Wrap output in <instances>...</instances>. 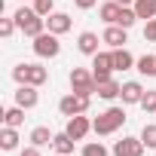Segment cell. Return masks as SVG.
Segmentation results:
<instances>
[{
  "label": "cell",
  "instance_id": "cell-34",
  "mask_svg": "<svg viewBox=\"0 0 156 156\" xmlns=\"http://www.w3.org/2000/svg\"><path fill=\"white\" fill-rule=\"evenodd\" d=\"M55 156H61V153H55Z\"/></svg>",
  "mask_w": 156,
  "mask_h": 156
},
{
  "label": "cell",
  "instance_id": "cell-6",
  "mask_svg": "<svg viewBox=\"0 0 156 156\" xmlns=\"http://www.w3.org/2000/svg\"><path fill=\"white\" fill-rule=\"evenodd\" d=\"M64 132L73 138V141H83L89 132H92V119L86 116V113H76V116H70L67 119V126H64Z\"/></svg>",
  "mask_w": 156,
  "mask_h": 156
},
{
  "label": "cell",
  "instance_id": "cell-10",
  "mask_svg": "<svg viewBox=\"0 0 156 156\" xmlns=\"http://www.w3.org/2000/svg\"><path fill=\"white\" fill-rule=\"evenodd\" d=\"M16 104L19 107H25V110H31V107H37L40 104V92H37V86H19L16 89Z\"/></svg>",
  "mask_w": 156,
  "mask_h": 156
},
{
  "label": "cell",
  "instance_id": "cell-20",
  "mask_svg": "<svg viewBox=\"0 0 156 156\" xmlns=\"http://www.w3.org/2000/svg\"><path fill=\"white\" fill-rule=\"evenodd\" d=\"M25 122V107H9V110H3V126H12V129H19Z\"/></svg>",
  "mask_w": 156,
  "mask_h": 156
},
{
  "label": "cell",
  "instance_id": "cell-14",
  "mask_svg": "<svg viewBox=\"0 0 156 156\" xmlns=\"http://www.w3.org/2000/svg\"><path fill=\"white\" fill-rule=\"evenodd\" d=\"M119 3H116V0H107V3H101L98 6V16H101V22L104 25H116V19H119Z\"/></svg>",
  "mask_w": 156,
  "mask_h": 156
},
{
  "label": "cell",
  "instance_id": "cell-5",
  "mask_svg": "<svg viewBox=\"0 0 156 156\" xmlns=\"http://www.w3.org/2000/svg\"><path fill=\"white\" fill-rule=\"evenodd\" d=\"M89 101L92 98H83V95H76V92H67L61 101H58V110H61V116H76V113H86L89 110Z\"/></svg>",
  "mask_w": 156,
  "mask_h": 156
},
{
  "label": "cell",
  "instance_id": "cell-24",
  "mask_svg": "<svg viewBox=\"0 0 156 156\" xmlns=\"http://www.w3.org/2000/svg\"><path fill=\"white\" fill-rule=\"evenodd\" d=\"M135 22H138V12H135V6H122V9H119V19H116V25L129 31Z\"/></svg>",
  "mask_w": 156,
  "mask_h": 156
},
{
  "label": "cell",
  "instance_id": "cell-21",
  "mask_svg": "<svg viewBox=\"0 0 156 156\" xmlns=\"http://www.w3.org/2000/svg\"><path fill=\"white\" fill-rule=\"evenodd\" d=\"M135 70L144 73V76H156V55H141L135 61Z\"/></svg>",
  "mask_w": 156,
  "mask_h": 156
},
{
  "label": "cell",
  "instance_id": "cell-31",
  "mask_svg": "<svg viewBox=\"0 0 156 156\" xmlns=\"http://www.w3.org/2000/svg\"><path fill=\"white\" fill-rule=\"evenodd\" d=\"M76 3V9H92V6H98V0H73Z\"/></svg>",
  "mask_w": 156,
  "mask_h": 156
},
{
  "label": "cell",
  "instance_id": "cell-16",
  "mask_svg": "<svg viewBox=\"0 0 156 156\" xmlns=\"http://www.w3.org/2000/svg\"><path fill=\"white\" fill-rule=\"evenodd\" d=\"M113 52V70H129L138 58H132V52L126 49V46H119V49H110Z\"/></svg>",
  "mask_w": 156,
  "mask_h": 156
},
{
  "label": "cell",
  "instance_id": "cell-23",
  "mask_svg": "<svg viewBox=\"0 0 156 156\" xmlns=\"http://www.w3.org/2000/svg\"><path fill=\"white\" fill-rule=\"evenodd\" d=\"M141 141H144V147L147 150H156V122H144V129H141V135H138Z\"/></svg>",
  "mask_w": 156,
  "mask_h": 156
},
{
  "label": "cell",
  "instance_id": "cell-7",
  "mask_svg": "<svg viewBox=\"0 0 156 156\" xmlns=\"http://www.w3.org/2000/svg\"><path fill=\"white\" fill-rule=\"evenodd\" d=\"M144 141L141 138H122V141H113V156H144Z\"/></svg>",
  "mask_w": 156,
  "mask_h": 156
},
{
  "label": "cell",
  "instance_id": "cell-25",
  "mask_svg": "<svg viewBox=\"0 0 156 156\" xmlns=\"http://www.w3.org/2000/svg\"><path fill=\"white\" fill-rule=\"evenodd\" d=\"M83 156H110V150L101 141H89V144H83Z\"/></svg>",
  "mask_w": 156,
  "mask_h": 156
},
{
  "label": "cell",
  "instance_id": "cell-3",
  "mask_svg": "<svg viewBox=\"0 0 156 156\" xmlns=\"http://www.w3.org/2000/svg\"><path fill=\"white\" fill-rule=\"evenodd\" d=\"M70 92L83 95V98H92V95L98 92V83H95L92 70H86V67H73V70H70Z\"/></svg>",
  "mask_w": 156,
  "mask_h": 156
},
{
  "label": "cell",
  "instance_id": "cell-17",
  "mask_svg": "<svg viewBox=\"0 0 156 156\" xmlns=\"http://www.w3.org/2000/svg\"><path fill=\"white\" fill-rule=\"evenodd\" d=\"M46 80H49V70H46L43 64H28V80H25L28 86H37V89H40Z\"/></svg>",
  "mask_w": 156,
  "mask_h": 156
},
{
  "label": "cell",
  "instance_id": "cell-33",
  "mask_svg": "<svg viewBox=\"0 0 156 156\" xmlns=\"http://www.w3.org/2000/svg\"><path fill=\"white\" fill-rule=\"evenodd\" d=\"M119 6H135V0H116Z\"/></svg>",
  "mask_w": 156,
  "mask_h": 156
},
{
  "label": "cell",
  "instance_id": "cell-8",
  "mask_svg": "<svg viewBox=\"0 0 156 156\" xmlns=\"http://www.w3.org/2000/svg\"><path fill=\"white\" fill-rule=\"evenodd\" d=\"M101 43H104V40H101V37H98L95 31H83L80 37H76V49H80L83 55H89V58H92L95 52H101V49H98Z\"/></svg>",
  "mask_w": 156,
  "mask_h": 156
},
{
  "label": "cell",
  "instance_id": "cell-29",
  "mask_svg": "<svg viewBox=\"0 0 156 156\" xmlns=\"http://www.w3.org/2000/svg\"><path fill=\"white\" fill-rule=\"evenodd\" d=\"M12 80H16L19 86H25V80H28V61H22V64L12 67Z\"/></svg>",
  "mask_w": 156,
  "mask_h": 156
},
{
  "label": "cell",
  "instance_id": "cell-27",
  "mask_svg": "<svg viewBox=\"0 0 156 156\" xmlns=\"http://www.w3.org/2000/svg\"><path fill=\"white\" fill-rule=\"evenodd\" d=\"M34 9L46 19V16H52V12H55V0H34Z\"/></svg>",
  "mask_w": 156,
  "mask_h": 156
},
{
  "label": "cell",
  "instance_id": "cell-2",
  "mask_svg": "<svg viewBox=\"0 0 156 156\" xmlns=\"http://www.w3.org/2000/svg\"><path fill=\"white\" fill-rule=\"evenodd\" d=\"M126 119H129V116H126L122 107H107L104 113H98V116L92 119V132H95V135H113L116 129H122Z\"/></svg>",
  "mask_w": 156,
  "mask_h": 156
},
{
  "label": "cell",
  "instance_id": "cell-12",
  "mask_svg": "<svg viewBox=\"0 0 156 156\" xmlns=\"http://www.w3.org/2000/svg\"><path fill=\"white\" fill-rule=\"evenodd\" d=\"M119 98H122V104H141V98H144V86H141L138 80H129V83H122Z\"/></svg>",
  "mask_w": 156,
  "mask_h": 156
},
{
  "label": "cell",
  "instance_id": "cell-11",
  "mask_svg": "<svg viewBox=\"0 0 156 156\" xmlns=\"http://www.w3.org/2000/svg\"><path fill=\"white\" fill-rule=\"evenodd\" d=\"M70 25H73V22H70L67 12H52V16H46V31H52V34H58V37L67 34Z\"/></svg>",
  "mask_w": 156,
  "mask_h": 156
},
{
  "label": "cell",
  "instance_id": "cell-15",
  "mask_svg": "<svg viewBox=\"0 0 156 156\" xmlns=\"http://www.w3.org/2000/svg\"><path fill=\"white\" fill-rule=\"evenodd\" d=\"M119 92H122V86L113 80V76H110V80H104V83H98V98H104V101H113V98H119Z\"/></svg>",
  "mask_w": 156,
  "mask_h": 156
},
{
  "label": "cell",
  "instance_id": "cell-9",
  "mask_svg": "<svg viewBox=\"0 0 156 156\" xmlns=\"http://www.w3.org/2000/svg\"><path fill=\"white\" fill-rule=\"evenodd\" d=\"M101 40H104L110 49H119V46H126V43H129V31H126V28H119V25H107V28H104V34H101Z\"/></svg>",
  "mask_w": 156,
  "mask_h": 156
},
{
  "label": "cell",
  "instance_id": "cell-19",
  "mask_svg": "<svg viewBox=\"0 0 156 156\" xmlns=\"http://www.w3.org/2000/svg\"><path fill=\"white\" fill-rule=\"evenodd\" d=\"M52 138H55V132H49L46 126L31 129V144H34V147H46V144H52Z\"/></svg>",
  "mask_w": 156,
  "mask_h": 156
},
{
  "label": "cell",
  "instance_id": "cell-28",
  "mask_svg": "<svg viewBox=\"0 0 156 156\" xmlns=\"http://www.w3.org/2000/svg\"><path fill=\"white\" fill-rule=\"evenodd\" d=\"M16 28H19V25H16V19H0V37H3V40H9Z\"/></svg>",
  "mask_w": 156,
  "mask_h": 156
},
{
  "label": "cell",
  "instance_id": "cell-18",
  "mask_svg": "<svg viewBox=\"0 0 156 156\" xmlns=\"http://www.w3.org/2000/svg\"><path fill=\"white\" fill-rule=\"evenodd\" d=\"M19 147V132L12 129V126H3V132H0V150H16Z\"/></svg>",
  "mask_w": 156,
  "mask_h": 156
},
{
  "label": "cell",
  "instance_id": "cell-13",
  "mask_svg": "<svg viewBox=\"0 0 156 156\" xmlns=\"http://www.w3.org/2000/svg\"><path fill=\"white\" fill-rule=\"evenodd\" d=\"M73 144H76V141H73L67 132H55V138H52L49 147H52L55 153H61V156H70V153H73Z\"/></svg>",
  "mask_w": 156,
  "mask_h": 156
},
{
  "label": "cell",
  "instance_id": "cell-1",
  "mask_svg": "<svg viewBox=\"0 0 156 156\" xmlns=\"http://www.w3.org/2000/svg\"><path fill=\"white\" fill-rule=\"evenodd\" d=\"M12 19H16L19 31H22L25 37H31V40H34V37H40V34L46 31V19H43L34 6H22V9H16V16H12Z\"/></svg>",
  "mask_w": 156,
  "mask_h": 156
},
{
  "label": "cell",
  "instance_id": "cell-26",
  "mask_svg": "<svg viewBox=\"0 0 156 156\" xmlns=\"http://www.w3.org/2000/svg\"><path fill=\"white\" fill-rule=\"evenodd\" d=\"M141 107H144V113H156V89L144 92V98H141Z\"/></svg>",
  "mask_w": 156,
  "mask_h": 156
},
{
  "label": "cell",
  "instance_id": "cell-4",
  "mask_svg": "<svg viewBox=\"0 0 156 156\" xmlns=\"http://www.w3.org/2000/svg\"><path fill=\"white\" fill-rule=\"evenodd\" d=\"M34 52H37L40 58H55V55L61 52L58 34H52V31H43L40 37H34Z\"/></svg>",
  "mask_w": 156,
  "mask_h": 156
},
{
  "label": "cell",
  "instance_id": "cell-30",
  "mask_svg": "<svg viewBox=\"0 0 156 156\" xmlns=\"http://www.w3.org/2000/svg\"><path fill=\"white\" fill-rule=\"evenodd\" d=\"M144 40H147V43H156V19H147V25H144Z\"/></svg>",
  "mask_w": 156,
  "mask_h": 156
},
{
  "label": "cell",
  "instance_id": "cell-32",
  "mask_svg": "<svg viewBox=\"0 0 156 156\" xmlns=\"http://www.w3.org/2000/svg\"><path fill=\"white\" fill-rule=\"evenodd\" d=\"M19 156H40V147H34V144H31V147H25Z\"/></svg>",
  "mask_w": 156,
  "mask_h": 156
},
{
  "label": "cell",
  "instance_id": "cell-22",
  "mask_svg": "<svg viewBox=\"0 0 156 156\" xmlns=\"http://www.w3.org/2000/svg\"><path fill=\"white\" fill-rule=\"evenodd\" d=\"M138 19H156V0H135Z\"/></svg>",
  "mask_w": 156,
  "mask_h": 156
}]
</instances>
